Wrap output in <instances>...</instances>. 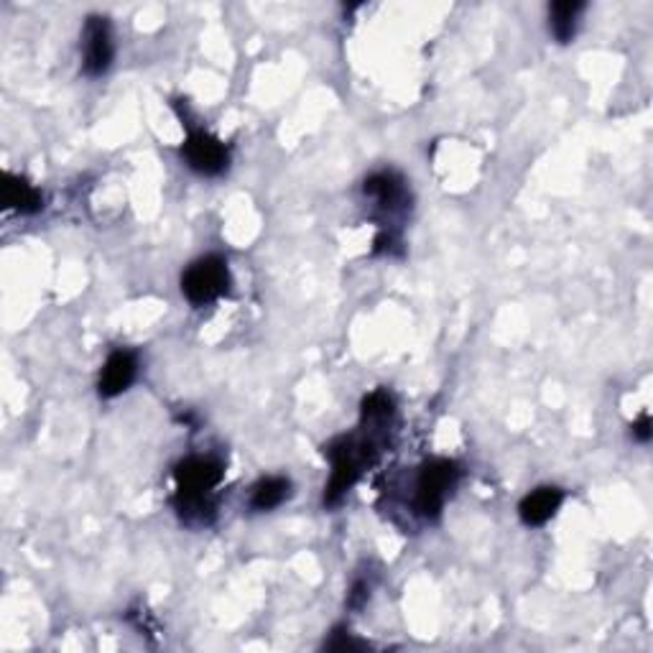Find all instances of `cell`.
<instances>
[{
    "label": "cell",
    "instance_id": "obj_1",
    "mask_svg": "<svg viewBox=\"0 0 653 653\" xmlns=\"http://www.w3.org/2000/svg\"><path fill=\"white\" fill-rule=\"evenodd\" d=\"M393 416H396V404L391 393L375 391L363 401V431L360 435L337 437L335 442L325 447V454L333 462V475L325 487V506H340L345 495L352 491L358 477L373 465L378 452L389 435Z\"/></svg>",
    "mask_w": 653,
    "mask_h": 653
},
{
    "label": "cell",
    "instance_id": "obj_2",
    "mask_svg": "<svg viewBox=\"0 0 653 653\" xmlns=\"http://www.w3.org/2000/svg\"><path fill=\"white\" fill-rule=\"evenodd\" d=\"M225 465L217 458L192 454L174 470V508L187 526H207L215 521V487L223 483Z\"/></svg>",
    "mask_w": 653,
    "mask_h": 653
},
{
    "label": "cell",
    "instance_id": "obj_3",
    "mask_svg": "<svg viewBox=\"0 0 653 653\" xmlns=\"http://www.w3.org/2000/svg\"><path fill=\"white\" fill-rule=\"evenodd\" d=\"M363 194L375 202L378 215H381V233L375 238V256H393L401 248V219L412 210V189L406 179L393 169L375 171L363 182Z\"/></svg>",
    "mask_w": 653,
    "mask_h": 653
},
{
    "label": "cell",
    "instance_id": "obj_4",
    "mask_svg": "<svg viewBox=\"0 0 653 653\" xmlns=\"http://www.w3.org/2000/svg\"><path fill=\"white\" fill-rule=\"evenodd\" d=\"M462 470L454 460L437 458L424 462L414 483V508L424 521H435L442 514L447 498L460 483Z\"/></svg>",
    "mask_w": 653,
    "mask_h": 653
},
{
    "label": "cell",
    "instance_id": "obj_5",
    "mask_svg": "<svg viewBox=\"0 0 653 653\" xmlns=\"http://www.w3.org/2000/svg\"><path fill=\"white\" fill-rule=\"evenodd\" d=\"M230 291V269L223 256H204L182 277V294L192 306H207Z\"/></svg>",
    "mask_w": 653,
    "mask_h": 653
},
{
    "label": "cell",
    "instance_id": "obj_6",
    "mask_svg": "<svg viewBox=\"0 0 653 653\" xmlns=\"http://www.w3.org/2000/svg\"><path fill=\"white\" fill-rule=\"evenodd\" d=\"M182 159L194 174L200 177H219L230 167V148L212 133L194 128L182 146Z\"/></svg>",
    "mask_w": 653,
    "mask_h": 653
},
{
    "label": "cell",
    "instance_id": "obj_7",
    "mask_svg": "<svg viewBox=\"0 0 653 653\" xmlns=\"http://www.w3.org/2000/svg\"><path fill=\"white\" fill-rule=\"evenodd\" d=\"M115 59L113 29L105 15H88L82 31V72L102 77Z\"/></svg>",
    "mask_w": 653,
    "mask_h": 653
},
{
    "label": "cell",
    "instance_id": "obj_8",
    "mask_svg": "<svg viewBox=\"0 0 653 653\" xmlns=\"http://www.w3.org/2000/svg\"><path fill=\"white\" fill-rule=\"evenodd\" d=\"M138 375V356L133 350L117 348L108 356L105 365L100 371L98 381V393L102 398H115L125 393L136 381Z\"/></svg>",
    "mask_w": 653,
    "mask_h": 653
},
{
    "label": "cell",
    "instance_id": "obj_9",
    "mask_svg": "<svg viewBox=\"0 0 653 653\" xmlns=\"http://www.w3.org/2000/svg\"><path fill=\"white\" fill-rule=\"evenodd\" d=\"M562 503H564L562 487H554V485L537 487V491H531L521 500L518 516H521V521L529 526V529H539V526H547L556 514H560Z\"/></svg>",
    "mask_w": 653,
    "mask_h": 653
},
{
    "label": "cell",
    "instance_id": "obj_10",
    "mask_svg": "<svg viewBox=\"0 0 653 653\" xmlns=\"http://www.w3.org/2000/svg\"><path fill=\"white\" fill-rule=\"evenodd\" d=\"M0 202L5 210L19 212V215H36L44 210V194L34 184L15 174H3L0 184Z\"/></svg>",
    "mask_w": 653,
    "mask_h": 653
},
{
    "label": "cell",
    "instance_id": "obj_11",
    "mask_svg": "<svg viewBox=\"0 0 653 653\" xmlns=\"http://www.w3.org/2000/svg\"><path fill=\"white\" fill-rule=\"evenodd\" d=\"M585 3L582 0H556L549 5V29H552L554 38L560 44H570L577 36L579 15L585 13Z\"/></svg>",
    "mask_w": 653,
    "mask_h": 653
},
{
    "label": "cell",
    "instance_id": "obj_12",
    "mask_svg": "<svg viewBox=\"0 0 653 653\" xmlns=\"http://www.w3.org/2000/svg\"><path fill=\"white\" fill-rule=\"evenodd\" d=\"M291 498V480L283 475H269L261 477L250 491V508L258 510V514H266V510H273L283 506Z\"/></svg>",
    "mask_w": 653,
    "mask_h": 653
},
{
    "label": "cell",
    "instance_id": "obj_13",
    "mask_svg": "<svg viewBox=\"0 0 653 653\" xmlns=\"http://www.w3.org/2000/svg\"><path fill=\"white\" fill-rule=\"evenodd\" d=\"M325 649L329 651H363L365 643L358 641L356 635H350L348 628H335L333 631V639L325 643Z\"/></svg>",
    "mask_w": 653,
    "mask_h": 653
},
{
    "label": "cell",
    "instance_id": "obj_14",
    "mask_svg": "<svg viewBox=\"0 0 653 653\" xmlns=\"http://www.w3.org/2000/svg\"><path fill=\"white\" fill-rule=\"evenodd\" d=\"M368 597H371V582H368L365 577H358L356 585H352L350 589V608H363V605L368 603Z\"/></svg>",
    "mask_w": 653,
    "mask_h": 653
},
{
    "label": "cell",
    "instance_id": "obj_15",
    "mask_svg": "<svg viewBox=\"0 0 653 653\" xmlns=\"http://www.w3.org/2000/svg\"><path fill=\"white\" fill-rule=\"evenodd\" d=\"M631 435H633L635 442H641V444H649V442H651V437H653V424H651V416H649V414H641L639 419L633 421Z\"/></svg>",
    "mask_w": 653,
    "mask_h": 653
}]
</instances>
